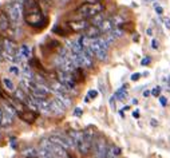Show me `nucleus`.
Returning a JSON list of instances; mask_svg holds the SVG:
<instances>
[{"label": "nucleus", "instance_id": "f257e3e1", "mask_svg": "<svg viewBox=\"0 0 170 158\" xmlns=\"http://www.w3.org/2000/svg\"><path fill=\"white\" fill-rule=\"evenodd\" d=\"M23 11L26 16V22L32 27H39L46 23V19L42 16V11L37 0H24Z\"/></svg>", "mask_w": 170, "mask_h": 158}, {"label": "nucleus", "instance_id": "f03ea898", "mask_svg": "<svg viewBox=\"0 0 170 158\" xmlns=\"http://www.w3.org/2000/svg\"><path fill=\"white\" fill-rule=\"evenodd\" d=\"M94 137H95V134H94V131L91 129H86L84 131H82L81 138L76 142V149L79 150L81 154L87 155L90 153L92 144H94Z\"/></svg>", "mask_w": 170, "mask_h": 158}, {"label": "nucleus", "instance_id": "7ed1b4c3", "mask_svg": "<svg viewBox=\"0 0 170 158\" xmlns=\"http://www.w3.org/2000/svg\"><path fill=\"white\" fill-rule=\"evenodd\" d=\"M40 146L44 147V149H47V150H50V152L54 154L55 158H71L66 153L67 149H64L63 146H61V145H58V144H55V142H52V141H50L48 138H44V139L40 141Z\"/></svg>", "mask_w": 170, "mask_h": 158}, {"label": "nucleus", "instance_id": "20e7f679", "mask_svg": "<svg viewBox=\"0 0 170 158\" xmlns=\"http://www.w3.org/2000/svg\"><path fill=\"white\" fill-rule=\"evenodd\" d=\"M102 11H103L102 3H86L76 9V14H79L82 18H92V16L101 14Z\"/></svg>", "mask_w": 170, "mask_h": 158}, {"label": "nucleus", "instance_id": "39448f33", "mask_svg": "<svg viewBox=\"0 0 170 158\" xmlns=\"http://www.w3.org/2000/svg\"><path fill=\"white\" fill-rule=\"evenodd\" d=\"M17 52V47L16 43L11 39H4L3 42V51H1V55L4 56V59L9 62H15V54Z\"/></svg>", "mask_w": 170, "mask_h": 158}, {"label": "nucleus", "instance_id": "423d86ee", "mask_svg": "<svg viewBox=\"0 0 170 158\" xmlns=\"http://www.w3.org/2000/svg\"><path fill=\"white\" fill-rule=\"evenodd\" d=\"M22 11H23V6L16 3V1L9 3L8 6H7V15H8L9 20L14 24L19 23V20H20V18H22Z\"/></svg>", "mask_w": 170, "mask_h": 158}, {"label": "nucleus", "instance_id": "0eeeda50", "mask_svg": "<svg viewBox=\"0 0 170 158\" xmlns=\"http://www.w3.org/2000/svg\"><path fill=\"white\" fill-rule=\"evenodd\" d=\"M50 141H52V142H55V144L61 145V146H63L64 149H70V147H75V144L74 141L71 139V137H70L68 134H61V133H56V134H52L51 137H48Z\"/></svg>", "mask_w": 170, "mask_h": 158}, {"label": "nucleus", "instance_id": "6e6552de", "mask_svg": "<svg viewBox=\"0 0 170 158\" xmlns=\"http://www.w3.org/2000/svg\"><path fill=\"white\" fill-rule=\"evenodd\" d=\"M58 80L61 83H63V85L68 88L70 93H71V91H74V93H75L74 88H75V82H76V80H75L72 73H67V71L59 70L58 71Z\"/></svg>", "mask_w": 170, "mask_h": 158}, {"label": "nucleus", "instance_id": "1a4fd4ad", "mask_svg": "<svg viewBox=\"0 0 170 158\" xmlns=\"http://www.w3.org/2000/svg\"><path fill=\"white\" fill-rule=\"evenodd\" d=\"M109 147H107L106 141L103 138H99L97 142H94V155L95 158H107L109 155Z\"/></svg>", "mask_w": 170, "mask_h": 158}, {"label": "nucleus", "instance_id": "9d476101", "mask_svg": "<svg viewBox=\"0 0 170 158\" xmlns=\"http://www.w3.org/2000/svg\"><path fill=\"white\" fill-rule=\"evenodd\" d=\"M35 102H36L37 107H39V111H42L43 114H46V115L52 114L51 101H50L48 98H35Z\"/></svg>", "mask_w": 170, "mask_h": 158}, {"label": "nucleus", "instance_id": "9b49d317", "mask_svg": "<svg viewBox=\"0 0 170 158\" xmlns=\"http://www.w3.org/2000/svg\"><path fill=\"white\" fill-rule=\"evenodd\" d=\"M17 117L20 118L22 121H24V122H28V123H32L34 121H36L37 118V111H32V110H27V108H24V110H22V111H17Z\"/></svg>", "mask_w": 170, "mask_h": 158}, {"label": "nucleus", "instance_id": "f8f14e48", "mask_svg": "<svg viewBox=\"0 0 170 158\" xmlns=\"http://www.w3.org/2000/svg\"><path fill=\"white\" fill-rule=\"evenodd\" d=\"M89 22L86 19H82V20H76V22H70L68 27L74 31V32H83L89 28Z\"/></svg>", "mask_w": 170, "mask_h": 158}, {"label": "nucleus", "instance_id": "ddd939ff", "mask_svg": "<svg viewBox=\"0 0 170 158\" xmlns=\"http://www.w3.org/2000/svg\"><path fill=\"white\" fill-rule=\"evenodd\" d=\"M66 108H67V107H66V106H64L59 99H56V98L51 99V110H52V114H55V115H62V114L64 113V110H66Z\"/></svg>", "mask_w": 170, "mask_h": 158}, {"label": "nucleus", "instance_id": "4468645a", "mask_svg": "<svg viewBox=\"0 0 170 158\" xmlns=\"http://www.w3.org/2000/svg\"><path fill=\"white\" fill-rule=\"evenodd\" d=\"M8 28H9V18H8V15L4 14V12H1V14H0V32L6 34Z\"/></svg>", "mask_w": 170, "mask_h": 158}, {"label": "nucleus", "instance_id": "2eb2a0df", "mask_svg": "<svg viewBox=\"0 0 170 158\" xmlns=\"http://www.w3.org/2000/svg\"><path fill=\"white\" fill-rule=\"evenodd\" d=\"M101 34H102L101 28L98 26H94V24H90L89 28L84 31V35L89 36V38H98Z\"/></svg>", "mask_w": 170, "mask_h": 158}, {"label": "nucleus", "instance_id": "dca6fc26", "mask_svg": "<svg viewBox=\"0 0 170 158\" xmlns=\"http://www.w3.org/2000/svg\"><path fill=\"white\" fill-rule=\"evenodd\" d=\"M99 28H101V31L102 32H110L112 28H115V24H114V22H112V19L110 18V19H104L103 22H102L101 24H99Z\"/></svg>", "mask_w": 170, "mask_h": 158}, {"label": "nucleus", "instance_id": "f3484780", "mask_svg": "<svg viewBox=\"0 0 170 158\" xmlns=\"http://www.w3.org/2000/svg\"><path fill=\"white\" fill-rule=\"evenodd\" d=\"M54 94H55V98L61 101L66 107H70V106H71L72 101H71V98H70L68 93H54Z\"/></svg>", "mask_w": 170, "mask_h": 158}, {"label": "nucleus", "instance_id": "a211bd4d", "mask_svg": "<svg viewBox=\"0 0 170 158\" xmlns=\"http://www.w3.org/2000/svg\"><path fill=\"white\" fill-rule=\"evenodd\" d=\"M14 115L12 114H9V113H7V111H4L3 110V118H1V126L3 127H7V126H9V125H12V122H14Z\"/></svg>", "mask_w": 170, "mask_h": 158}, {"label": "nucleus", "instance_id": "6ab92c4d", "mask_svg": "<svg viewBox=\"0 0 170 158\" xmlns=\"http://www.w3.org/2000/svg\"><path fill=\"white\" fill-rule=\"evenodd\" d=\"M114 97H115L117 101H125L127 98V91H126V85L122 86L119 90H117V93L114 94Z\"/></svg>", "mask_w": 170, "mask_h": 158}, {"label": "nucleus", "instance_id": "aec40b11", "mask_svg": "<svg viewBox=\"0 0 170 158\" xmlns=\"http://www.w3.org/2000/svg\"><path fill=\"white\" fill-rule=\"evenodd\" d=\"M23 154L26 155L27 158H36L37 149H35V147H28V149H24L23 150Z\"/></svg>", "mask_w": 170, "mask_h": 158}, {"label": "nucleus", "instance_id": "412c9836", "mask_svg": "<svg viewBox=\"0 0 170 158\" xmlns=\"http://www.w3.org/2000/svg\"><path fill=\"white\" fill-rule=\"evenodd\" d=\"M19 50L22 51V54H23L27 59L31 58V47H30V46H27V44H22Z\"/></svg>", "mask_w": 170, "mask_h": 158}, {"label": "nucleus", "instance_id": "4be33fe9", "mask_svg": "<svg viewBox=\"0 0 170 158\" xmlns=\"http://www.w3.org/2000/svg\"><path fill=\"white\" fill-rule=\"evenodd\" d=\"M3 85H4V87H6V90H8V91L15 90V85L9 78H3Z\"/></svg>", "mask_w": 170, "mask_h": 158}, {"label": "nucleus", "instance_id": "5701e85b", "mask_svg": "<svg viewBox=\"0 0 170 158\" xmlns=\"http://www.w3.org/2000/svg\"><path fill=\"white\" fill-rule=\"evenodd\" d=\"M103 20H104L103 15H102V12H101V14H98V15H95V16H92L91 18V24H94V26H99Z\"/></svg>", "mask_w": 170, "mask_h": 158}, {"label": "nucleus", "instance_id": "b1692460", "mask_svg": "<svg viewBox=\"0 0 170 158\" xmlns=\"http://www.w3.org/2000/svg\"><path fill=\"white\" fill-rule=\"evenodd\" d=\"M110 34H111L115 39H118V38H121V36L123 35V29H121L119 27H115V28H112L111 31H110Z\"/></svg>", "mask_w": 170, "mask_h": 158}, {"label": "nucleus", "instance_id": "393cba45", "mask_svg": "<svg viewBox=\"0 0 170 158\" xmlns=\"http://www.w3.org/2000/svg\"><path fill=\"white\" fill-rule=\"evenodd\" d=\"M9 73L17 76L22 74V71H20V68H19V66H11V67H9Z\"/></svg>", "mask_w": 170, "mask_h": 158}, {"label": "nucleus", "instance_id": "a878e982", "mask_svg": "<svg viewBox=\"0 0 170 158\" xmlns=\"http://www.w3.org/2000/svg\"><path fill=\"white\" fill-rule=\"evenodd\" d=\"M161 93H162V87H161V86H157V87H154L153 90H151V95H153V97H159V95H161Z\"/></svg>", "mask_w": 170, "mask_h": 158}, {"label": "nucleus", "instance_id": "bb28decb", "mask_svg": "<svg viewBox=\"0 0 170 158\" xmlns=\"http://www.w3.org/2000/svg\"><path fill=\"white\" fill-rule=\"evenodd\" d=\"M150 62H151V58H150V56H145V58L141 60V66H147Z\"/></svg>", "mask_w": 170, "mask_h": 158}, {"label": "nucleus", "instance_id": "cd10ccee", "mask_svg": "<svg viewBox=\"0 0 170 158\" xmlns=\"http://www.w3.org/2000/svg\"><path fill=\"white\" fill-rule=\"evenodd\" d=\"M82 114H83V111H82L81 107H76L74 110V115H75V117H82Z\"/></svg>", "mask_w": 170, "mask_h": 158}, {"label": "nucleus", "instance_id": "c85d7f7f", "mask_svg": "<svg viewBox=\"0 0 170 158\" xmlns=\"http://www.w3.org/2000/svg\"><path fill=\"white\" fill-rule=\"evenodd\" d=\"M87 95H89V98H95L97 95H98V91H95V90H90Z\"/></svg>", "mask_w": 170, "mask_h": 158}, {"label": "nucleus", "instance_id": "c756f323", "mask_svg": "<svg viewBox=\"0 0 170 158\" xmlns=\"http://www.w3.org/2000/svg\"><path fill=\"white\" fill-rule=\"evenodd\" d=\"M158 99H159V103H161L162 106H166V105H167V99H166L165 97H161V95H159Z\"/></svg>", "mask_w": 170, "mask_h": 158}, {"label": "nucleus", "instance_id": "7c9ffc66", "mask_svg": "<svg viewBox=\"0 0 170 158\" xmlns=\"http://www.w3.org/2000/svg\"><path fill=\"white\" fill-rule=\"evenodd\" d=\"M162 22H164V23H165V26H166V28H169V29H170V19L165 16V18H162Z\"/></svg>", "mask_w": 170, "mask_h": 158}, {"label": "nucleus", "instance_id": "2f4dec72", "mask_svg": "<svg viewBox=\"0 0 170 158\" xmlns=\"http://www.w3.org/2000/svg\"><path fill=\"white\" fill-rule=\"evenodd\" d=\"M139 78H141V74H139V73H134L133 75H131V80H134V82H135V80H138Z\"/></svg>", "mask_w": 170, "mask_h": 158}, {"label": "nucleus", "instance_id": "473e14b6", "mask_svg": "<svg viewBox=\"0 0 170 158\" xmlns=\"http://www.w3.org/2000/svg\"><path fill=\"white\" fill-rule=\"evenodd\" d=\"M151 47H153L154 50L158 48V42H157V39H151Z\"/></svg>", "mask_w": 170, "mask_h": 158}, {"label": "nucleus", "instance_id": "72a5a7b5", "mask_svg": "<svg viewBox=\"0 0 170 158\" xmlns=\"http://www.w3.org/2000/svg\"><path fill=\"white\" fill-rule=\"evenodd\" d=\"M112 154L115 155V157H117V155H119V154H121V149H119V147H112Z\"/></svg>", "mask_w": 170, "mask_h": 158}, {"label": "nucleus", "instance_id": "f704fd0d", "mask_svg": "<svg viewBox=\"0 0 170 158\" xmlns=\"http://www.w3.org/2000/svg\"><path fill=\"white\" fill-rule=\"evenodd\" d=\"M114 99H115V97L112 95V97L110 98V106H111L112 108H115V102H114Z\"/></svg>", "mask_w": 170, "mask_h": 158}, {"label": "nucleus", "instance_id": "c9c22d12", "mask_svg": "<svg viewBox=\"0 0 170 158\" xmlns=\"http://www.w3.org/2000/svg\"><path fill=\"white\" fill-rule=\"evenodd\" d=\"M156 12L158 15H162L164 14V8H162V7H156Z\"/></svg>", "mask_w": 170, "mask_h": 158}, {"label": "nucleus", "instance_id": "e433bc0d", "mask_svg": "<svg viewBox=\"0 0 170 158\" xmlns=\"http://www.w3.org/2000/svg\"><path fill=\"white\" fill-rule=\"evenodd\" d=\"M146 34H147V35H149V36H151V35H153V29H151V28H147Z\"/></svg>", "mask_w": 170, "mask_h": 158}, {"label": "nucleus", "instance_id": "4c0bfd02", "mask_svg": "<svg viewBox=\"0 0 170 158\" xmlns=\"http://www.w3.org/2000/svg\"><path fill=\"white\" fill-rule=\"evenodd\" d=\"M1 118H3V108L0 107V126H1Z\"/></svg>", "mask_w": 170, "mask_h": 158}, {"label": "nucleus", "instance_id": "58836bf2", "mask_svg": "<svg viewBox=\"0 0 170 158\" xmlns=\"http://www.w3.org/2000/svg\"><path fill=\"white\" fill-rule=\"evenodd\" d=\"M150 123H151L153 126H158V122H157L156 119H151V121H150Z\"/></svg>", "mask_w": 170, "mask_h": 158}, {"label": "nucleus", "instance_id": "ea45409f", "mask_svg": "<svg viewBox=\"0 0 170 158\" xmlns=\"http://www.w3.org/2000/svg\"><path fill=\"white\" fill-rule=\"evenodd\" d=\"M150 94H151V91H149V90H147V91H145V93H143V97H149Z\"/></svg>", "mask_w": 170, "mask_h": 158}, {"label": "nucleus", "instance_id": "a19ab883", "mask_svg": "<svg viewBox=\"0 0 170 158\" xmlns=\"http://www.w3.org/2000/svg\"><path fill=\"white\" fill-rule=\"evenodd\" d=\"M133 117H134V118H139V113H138V111H134V113H133Z\"/></svg>", "mask_w": 170, "mask_h": 158}, {"label": "nucleus", "instance_id": "79ce46f5", "mask_svg": "<svg viewBox=\"0 0 170 158\" xmlns=\"http://www.w3.org/2000/svg\"><path fill=\"white\" fill-rule=\"evenodd\" d=\"M43 3H46V4H51L52 3V0H42Z\"/></svg>", "mask_w": 170, "mask_h": 158}, {"label": "nucleus", "instance_id": "37998d69", "mask_svg": "<svg viewBox=\"0 0 170 158\" xmlns=\"http://www.w3.org/2000/svg\"><path fill=\"white\" fill-rule=\"evenodd\" d=\"M147 1H153V0H147Z\"/></svg>", "mask_w": 170, "mask_h": 158}, {"label": "nucleus", "instance_id": "c03bdc74", "mask_svg": "<svg viewBox=\"0 0 170 158\" xmlns=\"http://www.w3.org/2000/svg\"><path fill=\"white\" fill-rule=\"evenodd\" d=\"M0 141H1V135H0Z\"/></svg>", "mask_w": 170, "mask_h": 158}]
</instances>
